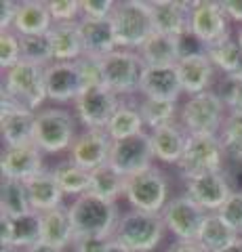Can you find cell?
Here are the masks:
<instances>
[{
  "mask_svg": "<svg viewBox=\"0 0 242 252\" xmlns=\"http://www.w3.org/2000/svg\"><path fill=\"white\" fill-rule=\"evenodd\" d=\"M44 69L42 65L30 61H19L15 67L6 69L2 91L13 97L19 105H23L30 112H36L42 107L46 97V82H44Z\"/></svg>",
  "mask_w": 242,
  "mask_h": 252,
  "instance_id": "52a82bcc",
  "label": "cell"
},
{
  "mask_svg": "<svg viewBox=\"0 0 242 252\" xmlns=\"http://www.w3.org/2000/svg\"><path fill=\"white\" fill-rule=\"evenodd\" d=\"M225 105L213 91L194 94L181 105L179 122L190 135H215L219 137L225 122Z\"/></svg>",
  "mask_w": 242,
  "mask_h": 252,
  "instance_id": "5b68a950",
  "label": "cell"
},
{
  "mask_svg": "<svg viewBox=\"0 0 242 252\" xmlns=\"http://www.w3.org/2000/svg\"><path fill=\"white\" fill-rule=\"evenodd\" d=\"M225 223L242 238V191H234L217 212Z\"/></svg>",
  "mask_w": 242,
  "mask_h": 252,
  "instance_id": "b9f144b4",
  "label": "cell"
},
{
  "mask_svg": "<svg viewBox=\"0 0 242 252\" xmlns=\"http://www.w3.org/2000/svg\"><path fill=\"white\" fill-rule=\"evenodd\" d=\"M238 238L240 235L234 231L217 212H208V217L205 219V225H202L196 242L207 252H219L225 246H230L232 242H236Z\"/></svg>",
  "mask_w": 242,
  "mask_h": 252,
  "instance_id": "f1b7e54d",
  "label": "cell"
},
{
  "mask_svg": "<svg viewBox=\"0 0 242 252\" xmlns=\"http://www.w3.org/2000/svg\"><path fill=\"white\" fill-rule=\"evenodd\" d=\"M152 160H154V152H152L150 132L143 130L135 137L114 141L110 162L107 164H112L124 177H133V175H137V172L154 166Z\"/></svg>",
  "mask_w": 242,
  "mask_h": 252,
  "instance_id": "5bb4252c",
  "label": "cell"
},
{
  "mask_svg": "<svg viewBox=\"0 0 242 252\" xmlns=\"http://www.w3.org/2000/svg\"><path fill=\"white\" fill-rule=\"evenodd\" d=\"M116 11V2L112 0H82L80 13L84 19H95V21H110Z\"/></svg>",
  "mask_w": 242,
  "mask_h": 252,
  "instance_id": "7bdbcfd3",
  "label": "cell"
},
{
  "mask_svg": "<svg viewBox=\"0 0 242 252\" xmlns=\"http://www.w3.org/2000/svg\"><path fill=\"white\" fill-rule=\"evenodd\" d=\"M217 94L221 97L228 116H242V76H223Z\"/></svg>",
  "mask_w": 242,
  "mask_h": 252,
  "instance_id": "f35d334b",
  "label": "cell"
},
{
  "mask_svg": "<svg viewBox=\"0 0 242 252\" xmlns=\"http://www.w3.org/2000/svg\"><path fill=\"white\" fill-rule=\"evenodd\" d=\"M143 126L145 124H143L141 114H139V105L122 99V103L112 116L105 132L112 137V141H122V139H129V137H135L139 132H143Z\"/></svg>",
  "mask_w": 242,
  "mask_h": 252,
  "instance_id": "f546056e",
  "label": "cell"
},
{
  "mask_svg": "<svg viewBox=\"0 0 242 252\" xmlns=\"http://www.w3.org/2000/svg\"><path fill=\"white\" fill-rule=\"evenodd\" d=\"M49 11L55 23H72L78 21L80 2L78 0H53V2H49Z\"/></svg>",
  "mask_w": 242,
  "mask_h": 252,
  "instance_id": "ee69618b",
  "label": "cell"
},
{
  "mask_svg": "<svg viewBox=\"0 0 242 252\" xmlns=\"http://www.w3.org/2000/svg\"><path fill=\"white\" fill-rule=\"evenodd\" d=\"M120 103L122 97L112 93L107 86H95V89L84 91L74 101V116L84 128L105 130Z\"/></svg>",
  "mask_w": 242,
  "mask_h": 252,
  "instance_id": "8fae6325",
  "label": "cell"
},
{
  "mask_svg": "<svg viewBox=\"0 0 242 252\" xmlns=\"http://www.w3.org/2000/svg\"><path fill=\"white\" fill-rule=\"evenodd\" d=\"M238 42L242 44V26H240V30H238Z\"/></svg>",
  "mask_w": 242,
  "mask_h": 252,
  "instance_id": "11a10c76",
  "label": "cell"
},
{
  "mask_svg": "<svg viewBox=\"0 0 242 252\" xmlns=\"http://www.w3.org/2000/svg\"><path fill=\"white\" fill-rule=\"evenodd\" d=\"M0 242L2 248H13V219L0 215Z\"/></svg>",
  "mask_w": 242,
  "mask_h": 252,
  "instance_id": "7dc6e473",
  "label": "cell"
},
{
  "mask_svg": "<svg viewBox=\"0 0 242 252\" xmlns=\"http://www.w3.org/2000/svg\"><path fill=\"white\" fill-rule=\"evenodd\" d=\"M80 38H82V49L84 57L93 59H104L105 55L114 53L116 38L112 21H95V19H80Z\"/></svg>",
  "mask_w": 242,
  "mask_h": 252,
  "instance_id": "d4e9b609",
  "label": "cell"
},
{
  "mask_svg": "<svg viewBox=\"0 0 242 252\" xmlns=\"http://www.w3.org/2000/svg\"><path fill=\"white\" fill-rule=\"evenodd\" d=\"M26 252H64V250H59V248H55V246H51V244L38 242V244H34L32 248H28Z\"/></svg>",
  "mask_w": 242,
  "mask_h": 252,
  "instance_id": "f907efd6",
  "label": "cell"
},
{
  "mask_svg": "<svg viewBox=\"0 0 242 252\" xmlns=\"http://www.w3.org/2000/svg\"><path fill=\"white\" fill-rule=\"evenodd\" d=\"M32 212L30 195L23 181L4 179L0 185V215H6L9 219H19L23 215Z\"/></svg>",
  "mask_w": 242,
  "mask_h": 252,
  "instance_id": "4dcf8cb0",
  "label": "cell"
},
{
  "mask_svg": "<svg viewBox=\"0 0 242 252\" xmlns=\"http://www.w3.org/2000/svg\"><path fill=\"white\" fill-rule=\"evenodd\" d=\"M68 208L74 227V240L76 238L112 240L116 227H118V220L122 217L116 202L104 200L91 191L74 198V202Z\"/></svg>",
  "mask_w": 242,
  "mask_h": 252,
  "instance_id": "6da1fadb",
  "label": "cell"
},
{
  "mask_svg": "<svg viewBox=\"0 0 242 252\" xmlns=\"http://www.w3.org/2000/svg\"><path fill=\"white\" fill-rule=\"evenodd\" d=\"M21 42V59L36 63V65L49 67L51 63H55L51 51L49 36H19Z\"/></svg>",
  "mask_w": 242,
  "mask_h": 252,
  "instance_id": "74e56055",
  "label": "cell"
},
{
  "mask_svg": "<svg viewBox=\"0 0 242 252\" xmlns=\"http://www.w3.org/2000/svg\"><path fill=\"white\" fill-rule=\"evenodd\" d=\"M36 112H30L19 105L13 97L2 91L0 97V132H2L4 147L34 143Z\"/></svg>",
  "mask_w": 242,
  "mask_h": 252,
  "instance_id": "4fadbf2b",
  "label": "cell"
},
{
  "mask_svg": "<svg viewBox=\"0 0 242 252\" xmlns=\"http://www.w3.org/2000/svg\"><path fill=\"white\" fill-rule=\"evenodd\" d=\"M2 252H26V250H17V248H2Z\"/></svg>",
  "mask_w": 242,
  "mask_h": 252,
  "instance_id": "db71d44e",
  "label": "cell"
},
{
  "mask_svg": "<svg viewBox=\"0 0 242 252\" xmlns=\"http://www.w3.org/2000/svg\"><path fill=\"white\" fill-rule=\"evenodd\" d=\"M26 189L30 195L32 210L46 212L57 206H64V191L53 177V170H42L40 175L26 181Z\"/></svg>",
  "mask_w": 242,
  "mask_h": 252,
  "instance_id": "4316f807",
  "label": "cell"
},
{
  "mask_svg": "<svg viewBox=\"0 0 242 252\" xmlns=\"http://www.w3.org/2000/svg\"><path fill=\"white\" fill-rule=\"evenodd\" d=\"M137 105H139V114H141V118H143V124L150 126L152 130L177 122V114H181L179 112L177 101H162V99L141 97Z\"/></svg>",
  "mask_w": 242,
  "mask_h": 252,
  "instance_id": "e575fe53",
  "label": "cell"
},
{
  "mask_svg": "<svg viewBox=\"0 0 242 252\" xmlns=\"http://www.w3.org/2000/svg\"><path fill=\"white\" fill-rule=\"evenodd\" d=\"M194 2H179V0H154L150 2L154 32L175 38L190 34V15Z\"/></svg>",
  "mask_w": 242,
  "mask_h": 252,
  "instance_id": "ac0fdd59",
  "label": "cell"
},
{
  "mask_svg": "<svg viewBox=\"0 0 242 252\" xmlns=\"http://www.w3.org/2000/svg\"><path fill=\"white\" fill-rule=\"evenodd\" d=\"M139 93L147 99L179 101L181 97V82L175 65H145L139 82Z\"/></svg>",
  "mask_w": 242,
  "mask_h": 252,
  "instance_id": "44dd1931",
  "label": "cell"
},
{
  "mask_svg": "<svg viewBox=\"0 0 242 252\" xmlns=\"http://www.w3.org/2000/svg\"><path fill=\"white\" fill-rule=\"evenodd\" d=\"M187 137H190V132L183 128L181 122H173V124L160 126V128H154L150 132L154 160H160L165 164L177 166L183 152H185Z\"/></svg>",
  "mask_w": 242,
  "mask_h": 252,
  "instance_id": "7402d4cb",
  "label": "cell"
},
{
  "mask_svg": "<svg viewBox=\"0 0 242 252\" xmlns=\"http://www.w3.org/2000/svg\"><path fill=\"white\" fill-rule=\"evenodd\" d=\"M183 38L154 32L137 53L141 57L143 65H177V61L185 55Z\"/></svg>",
  "mask_w": 242,
  "mask_h": 252,
  "instance_id": "cb8c5ba5",
  "label": "cell"
},
{
  "mask_svg": "<svg viewBox=\"0 0 242 252\" xmlns=\"http://www.w3.org/2000/svg\"><path fill=\"white\" fill-rule=\"evenodd\" d=\"M76 116L61 107H44L36 112L34 143L42 154H59L76 141Z\"/></svg>",
  "mask_w": 242,
  "mask_h": 252,
  "instance_id": "277c9868",
  "label": "cell"
},
{
  "mask_svg": "<svg viewBox=\"0 0 242 252\" xmlns=\"http://www.w3.org/2000/svg\"><path fill=\"white\" fill-rule=\"evenodd\" d=\"M21 61V42L15 32H0V67L2 72L15 67Z\"/></svg>",
  "mask_w": 242,
  "mask_h": 252,
  "instance_id": "ab89813d",
  "label": "cell"
},
{
  "mask_svg": "<svg viewBox=\"0 0 242 252\" xmlns=\"http://www.w3.org/2000/svg\"><path fill=\"white\" fill-rule=\"evenodd\" d=\"M78 72H80V80H82V93L95 86H105L104 84V69H101V59H93V57H82L76 61Z\"/></svg>",
  "mask_w": 242,
  "mask_h": 252,
  "instance_id": "60d3db41",
  "label": "cell"
},
{
  "mask_svg": "<svg viewBox=\"0 0 242 252\" xmlns=\"http://www.w3.org/2000/svg\"><path fill=\"white\" fill-rule=\"evenodd\" d=\"M223 145L215 135H190L185 143V152L177 164V170L185 181L223 170Z\"/></svg>",
  "mask_w": 242,
  "mask_h": 252,
  "instance_id": "ba28073f",
  "label": "cell"
},
{
  "mask_svg": "<svg viewBox=\"0 0 242 252\" xmlns=\"http://www.w3.org/2000/svg\"><path fill=\"white\" fill-rule=\"evenodd\" d=\"M124 198L133 210L160 215L169 204V179L158 166H150L133 177H127Z\"/></svg>",
  "mask_w": 242,
  "mask_h": 252,
  "instance_id": "8992f818",
  "label": "cell"
},
{
  "mask_svg": "<svg viewBox=\"0 0 242 252\" xmlns=\"http://www.w3.org/2000/svg\"><path fill=\"white\" fill-rule=\"evenodd\" d=\"M107 252H131L129 248H124L122 244H118L114 238H112V242H110V246H107Z\"/></svg>",
  "mask_w": 242,
  "mask_h": 252,
  "instance_id": "f5cc1de1",
  "label": "cell"
},
{
  "mask_svg": "<svg viewBox=\"0 0 242 252\" xmlns=\"http://www.w3.org/2000/svg\"><path fill=\"white\" fill-rule=\"evenodd\" d=\"M223 154L228 160L242 164V116H228L219 132Z\"/></svg>",
  "mask_w": 242,
  "mask_h": 252,
  "instance_id": "8d00e7d4",
  "label": "cell"
},
{
  "mask_svg": "<svg viewBox=\"0 0 242 252\" xmlns=\"http://www.w3.org/2000/svg\"><path fill=\"white\" fill-rule=\"evenodd\" d=\"M42 152L36 143H26V145H15V147H4L2 158H0V170H2L4 179H15V181H30L32 177L40 175L42 168Z\"/></svg>",
  "mask_w": 242,
  "mask_h": 252,
  "instance_id": "e0dca14e",
  "label": "cell"
},
{
  "mask_svg": "<svg viewBox=\"0 0 242 252\" xmlns=\"http://www.w3.org/2000/svg\"><path fill=\"white\" fill-rule=\"evenodd\" d=\"M53 59L68 63V61H78L84 55L82 49V38H80V21L72 23H53L49 34Z\"/></svg>",
  "mask_w": 242,
  "mask_h": 252,
  "instance_id": "484cf974",
  "label": "cell"
},
{
  "mask_svg": "<svg viewBox=\"0 0 242 252\" xmlns=\"http://www.w3.org/2000/svg\"><path fill=\"white\" fill-rule=\"evenodd\" d=\"M143 67L145 65L137 51L116 49L114 53L105 55V57L101 59L104 84L112 93L118 94V97H129V94L139 91Z\"/></svg>",
  "mask_w": 242,
  "mask_h": 252,
  "instance_id": "9c48e42d",
  "label": "cell"
},
{
  "mask_svg": "<svg viewBox=\"0 0 242 252\" xmlns=\"http://www.w3.org/2000/svg\"><path fill=\"white\" fill-rule=\"evenodd\" d=\"M53 177L59 183L64 195H72V198H78V195L87 193L91 189V172L84 170L82 166H78L72 160H61L55 164L53 168Z\"/></svg>",
  "mask_w": 242,
  "mask_h": 252,
  "instance_id": "1f68e13d",
  "label": "cell"
},
{
  "mask_svg": "<svg viewBox=\"0 0 242 252\" xmlns=\"http://www.w3.org/2000/svg\"><path fill=\"white\" fill-rule=\"evenodd\" d=\"M219 252H242V238H238L236 242H232L230 246H225V248L219 250Z\"/></svg>",
  "mask_w": 242,
  "mask_h": 252,
  "instance_id": "816d5d0a",
  "label": "cell"
},
{
  "mask_svg": "<svg viewBox=\"0 0 242 252\" xmlns=\"http://www.w3.org/2000/svg\"><path fill=\"white\" fill-rule=\"evenodd\" d=\"M167 252H207L200 244L194 240V242H187V240H177L173 242L171 246L167 248Z\"/></svg>",
  "mask_w": 242,
  "mask_h": 252,
  "instance_id": "681fc988",
  "label": "cell"
},
{
  "mask_svg": "<svg viewBox=\"0 0 242 252\" xmlns=\"http://www.w3.org/2000/svg\"><path fill=\"white\" fill-rule=\"evenodd\" d=\"M185 193L202 206L207 212H219V208L225 204V200L234 193L230 175L225 170L208 172L185 181Z\"/></svg>",
  "mask_w": 242,
  "mask_h": 252,
  "instance_id": "2e32d148",
  "label": "cell"
},
{
  "mask_svg": "<svg viewBox=\"0 0 242 252\" xmlns=\"http://www.w3.org/2000/svg\"><path fill=\"white\" fill-rule=\"evenodd\" d=\"M207 55L213 65L221 69L225 76H242V44L238 38L230 36L228 40L207 49Z\"/></svg>",
  "mask_w": 242,
  "mask_h": 252,
  "instance_id": "836d02e7",
  "label": "cell"
},
{
  "mask_svg": "<svg viewBox=\"0 0 242 252\" xmlns=\"http://www.w3.org/2000/svg\"><path fill=\"white\" fill-rule=\"evenodd\" d=\"M190 34L200 42L202 49L219 44L230 38V17L225 15L221 2L215 0H198L192 6Z\"/></svg>",
  "mask_w": 242,
  "mask_h": 252,
  "instance_id": "30bf717a",
  "label": "cell"
},
{
  "mask_svg": "<svg viewBox=\"0 0 242 252\" xmlns=\"http://www.w3.org/2000/svg\"><path fill=\"white\" fill-rule=\"evenodd\" d=\"M175 67L179 74L181 89H183V93L190 94V97L210 91V84L215 80V65L205 51L183 55V57L177 61Z\"/></svg>",
  "mask_w": 242,
  "mask_h": 252,
  "instance_id": "ffe728a7",
  "label": "cell"
},
{
  "mask_svg": "<svg viewBox=\"0 0 242 252\" xmlns=\"http://www.w3.org/2000/svg\"><path fill=\"white\" fill-rule=\"evenodd\" d=\"M160 217L165 220L167 229L177 240L194 242L198 240V233L202 229V225H205V219L208 217V212L202 206H198L187 193H183L169 200L165 210L160 212Z\"/></svg>",
  "mask_w": 242,
  "mask_h": 252,
  "instance_id": "7c38bea8",
  "label": "cell"
},
{
  "mask_svg": "<svg viewBox=\"0 0 242 252\" xmlns=\"http://www.w3.org/2000/svg\"><path fill=\"white\" fill-rule=\"evenodd\" d=\"M112 240L105 238H76L74 240V252H107Z\"/></svg>",
  "mask_w": 242,
  "mask_h": 252,
  "instance_id": "f6af8a7d",
  "label": "cell"
},
{
  "mask_svg": "<svg viewBox=\"0 0 242 252\" xmlns=\"http://www.w3.org/2000/svg\"><path fill=\"white\" fill-rule=\"evenodd\" d=\"M110 21L114 28V38L118 49L139 51L143 42L154 34L150 2H143V0L116 2V11Z\"/></svg>",
  "mask_w": 242,
  "mask_h": 252,
  "instance_id": "7a4b0ae2",
  "label": "cell"
},
{
  "mask_svg": "<svg viewBox=\"0 0 242 252\" xmlns=\"http://www.w3.org/2000/svg\"><path fill=\"white\" fill-rule=\"evenodd\" d=\"M44 82H46V97L55 101V103L76 101L82 94V80L76 61L51 63L44 69Z\"/></svg>",
  "mask_w": 242,
  "mask_h": 252,
  "instance_id": "d6986e66",
  "label": "cell"
},
{
  "mask_svg": "<svg viewBox=\"0 0 242 252\" xmlns=\"http://www.w3.org/2000/svg\"><path fill=\"white\" fill-rule=\"evenodd\" d=\"M49 2L42 0H21L17 6L13 30L17 36H46L53 28Z\"/></svg>",
  "mask_w": 242,
  "mask_h": 252,
  "instance_id": "603a6c76",
  "label": "cell"
},
{
  "mask_svg": "<svg viewBox=\"0 0 242 252\" xmlns=\"http://www.w3.org/2000/svg\"><path fill=\"white\" fill-rule=\"evenodd\" d=\"M124 189H127V177L122 172L116 170L112 164H104L91 172V193L99 195L104 200L116 202L124 195Z\"/></svg>",
  "mask_w": 242,
  "mask_h": 252,
  "instance_id": "d6a6232c",
  "label": "cell"
},
{
  "mask_svg": "<svg viewBox=\"0 0 242 252\" xmlns=\"http://www.w3.org/2000/svg\"><path fill=\"white\" fill-rule=\"evenodd\" d=\"M42 242L59 250L74 244V227L68 206H57L42 212Z\"/></svg>",
  "mask_w": 242,
  "mask_h": 252,
  "instance_id": "83f0119b",
  "label": "cell"
},
{
  "mask_svg": "<svg viewBox=\"0 0 242 252\" xmlns=\"http://www.w3.org/2000/svg\"><path fill=\"white\" fill-rule=\"evenodd\" d=\"M221 6L225 15L230 17V21H238L242 26V0H223Z\"/></svg>",
  "mask_w": 242,
  "mask_h": 252,
  "instance_id": "c3c4849f",
  "label": "cell"
},
{
  "mask_svg": "<svg viewBox=\"0 0 242 252\" xmlns=\"http://www.w3.org/2000/svg\"><path fill=\"white\" fill-rule=\"evenodd\" d=\"M17 6L19 2L15 0H2L0 2V30L2 32H11L15 17H17Z\"/></svg>",
  "mask_w": 242,
  "mask_h": 252,
  "instance_id": "bcb514c9",
  "label": "cell"
},
{
  "mask_svg": "<svg viewBox=\"0 0 242 252\" xmlns=\"http://www.w3.org/2000/svg\"><path fill=\"white\" fill-rule=\"evenodd\" d=\"M112 145H114V141L105 130L84 128L76 137L72 147H69V160L78 164V166H82L84 170L93 172L95 168L110 162Z\"/></svg>",
  "mask_w": 242,
  "mask_h": 252,
  "instance_id": "9a60e30c",
  "label": "cell"
},
{
  "mask_svg": "<svg viewBox=\"0 0 242 252\" xmlns=\"http://www.w3.org/2000/svg\"><path fill=\"white\" fill-rule=\"evenodd\" d=\"M38 242H42V212L32 210L13 219V248L28 250Z\"/></svg>",
  "mask_w": 242,
  "mask_h": 252,
  "instance_id": "d590c367",
  "label": "cell"
},
{
  "mask_svg": "<svg viewBox=\"0 0 242 252\" xmlns=\"http://www.w3.org/2000/svg\"><path fill=\"white\" fill-rule=\"evenodd\" d=\"M167 225L160 215L141 210L124 212L114 231V240L131 252H152L165 238Z\"/></svg>",
  "mask_w": 242,
  "mask_h": 252,
  "instance_id": "3957f363",
  "label": "cell"
}]
</instances>
